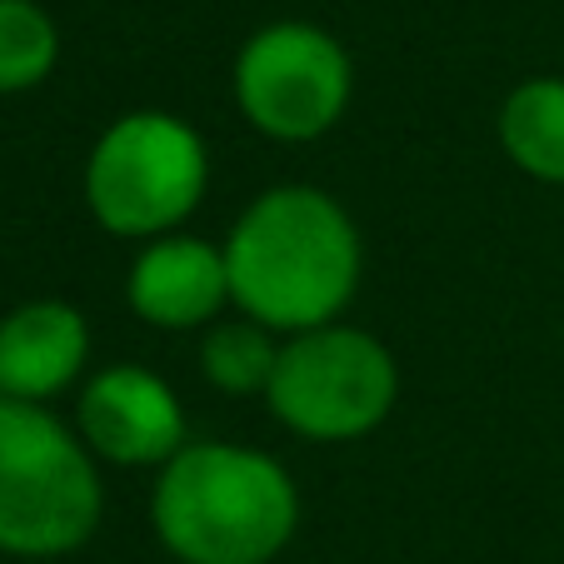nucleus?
<instances>
[{"mask_svg": "<svg viewBox=\"0 0 564 564\" xmlns=\"http://www.w3.org/2000/svg\"><path fill=\"white\" fill-rule=\"evenodd\" d=\"M230 300L265 330L305 335L330 325L360 285V230L315 185L265 191L225 240Z\"/></svg>", "mask_w": 564, "mask_h": 564, "instance_id": "1", "label": "nucleus"}, {"mask_svg": "<svg viewBox=\"0 0 564 564\" xmlns=\"http://www.w3.org/2000/svg\"><path fill=\"white\" fill-rule=\"evenodd\" d=\"M150 520L181 564H270L300 524V495L280 459L200 440L160 469Z\"/></svg>", "mask_w": 564, "mask_h": 564, "instance_id": "2", "label": "nucleus"}, {"mask_svg": "<svg viewBox=\"0 0 564 564\" xmlns=\"http://www.w3.org/2000/svg\"><path fill=\"white\" fill-rule=\"evenodd\" d=\"M100 524V475L86 440L45 405L0 394V550L61 560Z\"/></svg>", "mask_w": 564, "mask_h": 564, "instance_id": "3", "label": "nucleus"}, {"mask_svg": "<svg viewBox=\"0 0 564 564\" xmlns=\"http://www.w3.org/2000/svg\"><path fill=\"white\" fill-rule=\"evenodd\" d=\"M210 160L205 140L165 110H130L86 160V205L110 235L160 240L200 205Z\"/></svg>", "mask_w": 564, "mask_h": 564, "instance_id": "4", "label": "nucleus"}, {"mask_svg": "<svg viewBox=\"0 0 564 564\" xmlns=\"http://www.w3.org/2000/svg\"><path fill=\"white\" fill-rule=\"evenodd\" d=\"M270 415L305 440H360L400 400L394 355L355 325H319L280 345L275 380L265 390Z\"/></svg>", "mask_w": 564, "mask_h": 564, "instance_id": "5", "label": "nucleus"}, {"mask_svg": "<svg viewBox=\"0 0 564 564\" xmlns=\"http://www.w3.org/2000/svg\"><path fill=\"white\" fill-rule=\"evenodd\" d=\"M235 100L260 135L315 140L350 106V55L319 25H265L235 61Z\"/></svg>", "mask_w": 564, "mask_h": 564, "instance_id": "6", "label": "nucleus"}, {"mask_svg": "<svg viewBox=\"0 0 564 564\" xmlns=\"http://www.w3.org/2000/svg\"><path fill=\"white\" fill-rule=\"evenodd\" d=\"M80 440L116 465H171L185 449V410L160 375L110 365L80 390Z\"/></svg>", "mask_w": 564, "mask_h": 564, "instance_id": "7", "label": "nucleus"}, {"mask_svg": "<svg viewBox=\"0 0 564 564\" xmlns=\"http://www.w3.org/2000/svg\"><path fill=\"white\" fill-rule=\"evenodd\" d=\"M126 295L130 310L155 330H195L230 305L225 250L195 235H160L135 256Z\"/></svg>", "mask_w": 564, "mask_h": 564, "instance_id": "8", "label": "nucleus"}, {"mask_svg": "<svg viewBox=\"0 0 564 564\" xmlns=\"http://www.w3.org/2000/svg\"><path fill=\"white\" fill-rule=\"evenodd\" d=\"M86 355V315L65 300H31L0 319V394L41 405L80 380Z\"/></svg>", "mask_w": 564, "mask_h": 564, "instance_id": "9", "label": "nucleus"}, {"mask_svg": "<svg viewBox=\"0 0 564 564\" xmlns=\"http://www.w3.org/2000/svg\"><path fill=\"white\" fill-rule=\"evenodd\" d=\"M500 145L524 175L564 185V80L540 75L510 90L500 110Z\"/></svg>", "mask_w": 564, "mask_h": 564, "instance_id": "10", "label": "nucleus"}, {"mask_svg": "<svg viewBox=\"0 0 564 564\" xmlns=\"http://www.w3.org/2000/svg\"><path fill=\"white\" fill-rule=\"evenodd\" d=\"M270 335L275 330H265L260 319H220V325H210L200 345L205 380L225 394H265L280 365V345Z\"/></svg>", "mask_w": 564, "mask_h": 564, "instance_id": "11", "label": "nucleus"}, {"mask_svg": "<svg viewBox=\"0 0 564 564\" xmlns=\"http://www.w3.org/2000/svg\"><path fill=\"white\" fill-rule=\"evenodd\" d=\"M61 35L35 0H0V96L35 90L55 70Z\"/></svg>", "mask_w": 564, "mask_h": 564, "instance_id": "12", "label": "nucleus"}]
</instances>
